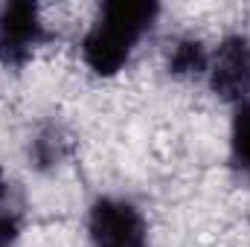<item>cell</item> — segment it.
Masks as SVG:
<instances>
[{
    "mask_svg": "<svg viewBox=\"0 0 250 247\" xmlns=\"http://www.w3.org/2000/svg\"><path fill=\"white\" fill-rule=\"evenodd\" d=\"M157 21H160V3L154 0L102 3L79 41L82 64L96 79L120 76L137 56L140 44L157 29Z\"/></svg>",
    "mask_w": 250,
    "mask_h": 247,
    "instance_id": "6da1fadb",
    "label": "cell"
},
{
    "mask_svg": "<svg viewBox=\"0 0 250 247\" xmlns=\"http://www.w3.org/2000/svg\"><path fill=\"white\" fill-rule=\"evenodd\" d=\"M53 41L44 9L32 0H9L0 6V67L23 70Z\"/></svg>",
    "mask_w": 250,
    "mask_h": 247,
    "instance_id": "7a4b0ae2",
    "label": "cell"
},
{
    "mask_svg": "<svg viewBox=\"0 0 250 247\" xmlns=\"http://www.w3.org/2000/svg\"><path fill=\"white\" fill-rule=\"evenodd\" d=\"M87 247H151L146 212L123 195H99L87 206Z\"/></svg>",
    "mask_w": 250,
    "mask_h": 247,
    "instance_id": "3957f363",
    "label": "cell"
},
{
    "mask_svg": "<svg viewBox=\"0 0 250 247\" xmlns=\"http://www.w3.org/2000/svg\"><path fill=\"white\" fill-rule=\"evenodd\" d=\"M207 87L218 102L230 108L250 96V35L248 32H227L209 53Z\"/></svg>",
    "mask_w": 250,
    "mask_h": 247,
    "instance_id": "277c9868",
    "label": "cell"
},
{
    "mask_svg": "<svg viewBox=\"0 0 250 247\" xmlns=\"http://www.w3.org/2000/svg\"><path fill=\"white\" fill-rule=\"evenodd\" d=\"M212 47L204 44L198 35H181L166 50V73L178 82H204L209 70Z\"/></svg>",
    "mask_w": 250,
    "mask_h": 247,
    "instance_id": "5b68a950",
    "label": "cell"
},
{
    "mask_svg": "<svg viewBox=\"0 0 250 247\" xmlns=\"http://www.w3.org/2000/svg\"><path fill=\"white\" fill-rule=\"evenodd\" d=\"M227 163L239 178L250 181V96L233 105L227 131Z\"/></svg>",
    "mask_w": 250,
    "mask_h": 247,
    "instance_id": "8992f818",
    "label": "cell"
},
{
    "mask_svg": "<svg viewBox=\"0 0 250 247\" xmlns=\"http://www.w3.org/2000/svg\"><path fill=\"white\" fill-rule=\"evenodd\" d=\"M70 151V140L59 125H41L35 131V137L29 140V166H35L38 172H50L56 166H62L64 157Z\"/></svg>",
    "mask_w": 250,
    "mask_h": 247,
    "instance_id": "52a82bcc",
    "label": "cell"
},
{
    "mask_svg": "<svg viewBox=\"0 0 250 247\" xmlns=\"http://www.w3.org/2000/svg\"><path fill=\"white\" fill-rule=\"evenodd\" d=\"M21 236V209L12 204V198L0 195V247H15Z\"/></svg>",
    "mask_w": 250,
    "mask_h": 247,
    "instance_id": "ba28073f",
    "label": "cell"
}]
</instances>
